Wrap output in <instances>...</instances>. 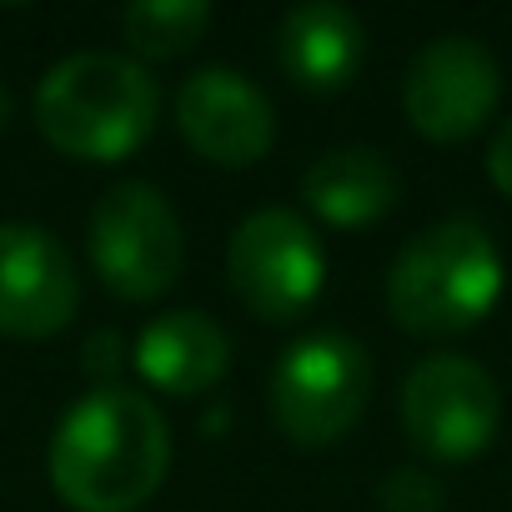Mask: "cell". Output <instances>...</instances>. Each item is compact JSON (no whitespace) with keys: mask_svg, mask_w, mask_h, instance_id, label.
<instances>
[{"mask_svg":"<svg viewBox=\"0 0 512 512\" xmlns=\"http://www.w3.org/2000/svg\"><path fill=\"white\" fill-rule=\"evenodd\" d=\"M377 502H382V512H442V487L417 467H397L382 477Z\"/></svg>","mask_w":512,"mask_h":512,"instance_id":"15","label":"cell"},{"mask_svg":"<svg viewBox=\"0 0 512 512\" xmlns=\"http://www.w3.org/2000/svg\"><path fill=\"white\" fill-rule=\"evenodd\" d=\"M397 166L377 146H332L302 171V201L332 226H367L397 201Z\"/></svg>","mask_w":512,"mask_h":512,"instance_id":"13","label":"cell"},{"mask_svg":"<svg viewBox=\"0 0 512 512\" xmlns=\"http://www.w3.org/2000/svg\"><path fill=\"white\" fill-rule=\"evenodd\" d=\"M81 307L71 251L56 231L31 221H0V337H56Z\"/></svg>","mask_w":512,"mask_h":512,"instance_id":"9","label":"cell"},{"mask_svg":"<svg viewBox=\"0 0 512 512\" xmlns=\"http://www.w3.org/2000/svg\"><path fill=\"white\" fill-rule=\"evenodd\" d=\"M502 292V251L472 216L417 231L387 272V307L407 332L452 337L477 327Z\"/></svg>","mask_w":512,"mask_h":512,"instance_id":"3","label":"cell"},{"mask_svg":"<svg viewBox=\"0 0 512 512\" xmlns=\"http://www.w3.org/2000/svg\"><path fill=\"white\" fill-rule=\"evenodd\" d=\"M372 397V357L347 332H312L297 347L282 352L267 382L272 422L297 447H327L357 417Z\"/></svg>","mask_w":512,"mask_h":512,"instance_id":"4","label":"cell"},{"mask_svg":"<svg viewBox=\"0 0 512 512\" xmlns=\"http://www.w3.org/2000/svg\"><path fill=\"white\" fill-rule=\"evenodd\" d=\"M6 126H11V91L0 86V131H6Z\"/></svg>","mask_w":512,"mask_h":512,"instance_id":"18","label":"cell"},{"mask_svg":"<svg viewBox=\"0 0 512 512\" xmlns=\"http://www.w3.org/2000/svg\"><path fill=\"white\" fill-rule=\"evenodd\" d=\"M171 467V427L146 392L91 387L51 437V487L76 512H136Z\"/></svg>","mask_w":512,"mask_h":512,"instance_id":"1","label":"cell"},{"mask_svg":"<svg viewBox=\"0 0 512 512\" xmlns=\"http://www.w3.org/2000/svg\"><path fill=\"white\" fill-rule=\"evenodd\" d=\"M161 91L151 71L116 51H76L36 86L41 136L76 161H121L156 126Z\"/></svg>","mask_w":512,"mask_h":512,"instance_id":"2","label":"cell"},{"mask_svg":"<svg viewBox=\"0 0 512 512\" xmlns=\"http://www.w3.org/2000/svg\"><path fill=\"white\" fill-rule=\"evenodd\" d=\"M487 171H492V181L512 196V121H502V131L492 136V146H487Z\"/></svg>","mask_w":512,"mask_h":512,"instance_id":"16","label":"cell"},{"mask_svg":"<svg viewBox=\"0 0 512 512\" xmlns=\"http://www.w3.org/2000/svg\"><path fill=\"white\" fill-rule=\"evenodd\" d=\"M91 262L126 302L161 297L186 267V231L166 191L151 181H116L91 211Z\"/></svg>","mask_w":512,"mask_h":512,"instance_id":"5","label":"cell"},{"mask_svg":"<svg viewBox=\"0 0 512 512\" xmlns=\"http://www.w3.org/2000/svg\"><path fill=\"white\" fill-rule=\"evenodd\" d=\"M277 66L307 86V91H337L357 76L362 51H367V31L362 16L337 6V0H302L292 6L277 26Z\"/></svg>","mask_w":512,"mask_h":512,"instance_id":"11","label":"cell"},{"mask_svg":"<svg viewBox=\"0 0 512 512\" xmlns=\"http://www.w3.org/2000/svg\"><path fill=\"white\" fill-rule=\"evenodd\" d=\"M327 256L307 216L287 206L251 211L226 241V282L262 322H292L322 297Z\"/></svg>","mask_w":512,"mask_h":512,"instance_id":"6","label":"cell"},{"mask_svg":"<svg viewBox=\"0 0 512 512\" xmlns=\"http://www.w3.org/2000/svg\"><path fill=\"white\" fill-rule=\"evenodd\" d=\"M231 367V337L211 312H166L136 337V372L166 397H196Z\"/></svg>","mask_w":512,"mask_h":512,"instance_id":"12","label":"cell"},{"mask_svg":"<svg viewBox=\"0 0 512 512\" xmlns=\"http://www.w3.org/2000/svg\"><path fill=\"white\" fill-rule=\"evenodd\" d=\"M502 422V392L482 362L462 352L422 357L402 382V427L417 452L437 462L477 457Z\"/></svg>","mask_w":512,"mask_h":512,"instance_id":"7","label":"cell"},{"mask_svg":"<svg viewBox=\"0 0 512 512\" xmlns=\"http://www.w3.org/2000/svg\"><path fill=\"white\" fill-rule=\"evenodd\" d=\"M116 357H121V342H116V332H96V337L86 342V367L101 377V387H106V377L116 372Z\"/></svg>","mask_w":512,"mask_h":512,"instance_id":"17","label":"cell"},{"mask_svg":"<svg viewBox=\"0 0 512 512\" xmlns=\"http://www.w3.org/2000/svg\"><path fill=\"white\" fill-rule=\"evenodd\" d=\"M211 26V6L206 0H136L121 16V36L131 41L136 56L151 61H171L186 56Z\"/></svg>","mask_w":512,"mask_h":512,"instance_id":"14","label":"cell"},{"mask_svg":"<svg viewBox=\"0 0 512 512\" xmlns=\"http://www.w3.org/2000/svg\"><path fill=\"white\" fill-rule=\"evenodd\" d=\"M176 126L216 166H251L277 141L272 96L231 66H201L176 91Z\"/></svg>","mask_w":512,"mask_h":512,"instance_id":"10","label":"cell"},{"mask_svg":"<svg viewBox=\"0 0 512 512\" xmlns=\"http://www.w3.org/2000/svg\"><path fill=\"white\" fill-rule=\"evenodd\" d=\"M497 96H502L497 56L477 36H457V31L427 41L402 76L407 121L432 141L472 136L497 111Z\"/></svg>","mask_w":512,"mask_h":512,"instance_id":"8","label":"cell"}]
</instances>
